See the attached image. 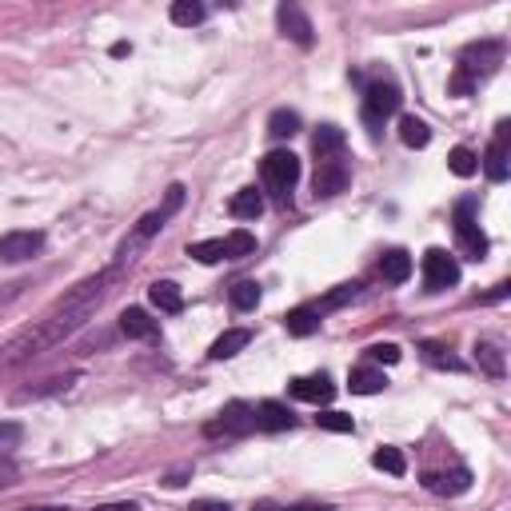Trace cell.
<instances>
[{
	"label": "cell",
	"instance_id": "5bb4252c",
	"mask_svg": "<svg viewBox=\"0 0 511 511\" xmlns=\"http://www.w3.org/2000/svg\"><path fill=\"white\" fill-rule=\"evenodd\" d=\"M292 396L304 399V404H328V399L336 396V384L324 372L319 376H296L292 379Z\"/></svg>",
	"mask_w": 511,
	"mask_h": 511
},
{
	"label": "cell",
	"instance_id": "f1b7e54d",
	"mask_svg": "<svg viewBox=\"0 0 511 511\" xmlns=\"http://www.w3.org/2000/svg\"><path fill=\"white\" fill-rule=\"evenodd\" d=\"M256 252V236L244 232V228H236L232 236H224V260H244Z\"/></svg>",
	"mask_w": 511,
	"mask_h": 511
},
{
	"label": "cell",
	"instance_id": "ba28073f",
	"mask_svg": "<svg viewBox=\"0 0 511 511\" xmlns=\"http://www.w3.org/2000/svg\"><path fill=\"white\" fill-rule=\"evenodd\" d=\"M459 284V264L444 248H427L424 252V288L427 292H447Z\"/></svg>",
	"mask_w": 511,
	"mask_h": 511
},
{
	"label": "cell",
	"instance_id": "83f0119b",
	"mask_svg": "<svg viewBox=\"0 0 511 511\" xmlns=\"http://www.w3.org/2000/svg\"><path fill=\"white\" fill-rule=\"evenodd\" d=\"M228 300H232L236 312H252V308L260 304V284H256V280H240V284H232Z\"/></svg>",
	"mask_w": 511,
	"mask_h": 511
},
{
	"label": "cell",
	"instance_id": "bcb514c9",
	"mask_svg": "<svg viewBox=\"0 0 511 511\" xmlns=\"http://www.w3.org/2000/svg\"><path fill=\"white\" fill-rule=\"evenodd\" d=\"M184 476H188V467H184V472H172V476L164 479V484H168V487H180V484H184Z\"/></svg>",
	"mask_w": 511,
	"mask_h": 511
},
{
	"label": "cell",
	"instance_id": "30bf717a",
	"mask_svg": "<svg viewBox=\"0 0 511 511\" xmlns=\"http://www.w3.org/2000/svg\"><path fill=\"white\" fill-rule=\"evenodd\" d=\"M348 184H352V168H348L344 160H339V156L319 160V168H316V176H312V188H316L319 200H332L339 192H348Z\"/></svg>",
	"mask_w": 511,
	"mask_h": 511
},
{
	"label": "cell",
	"instance_id": "4fadbf2b",
	"mask_svg": "<svg viewBox=\"0 0 511 511\" xmlns=\"http://www.w3.org/2000/svg\"><path fill=\"white\" fill-rule=\"evenodd\" d=\"M424 487L432 496H464L467 487H472V472H467V467H456V472H427Z\"/></svg>",
	"mask_w": 511,
	"mask_h": 511
},
{
	"label": "cell",
	"instance_id": "d6a6232c",
	"mask_svg": "<svg viewBox=\"0 0 511 511\" xmlns=\"http://www.w3.org/2000/svg\"><path fill=\"white\" fill-rule=\"evenodd\" d=\"M356 296H359V284H339L336 292H328V296L319 300V304H312V308H316L319 316H324V312H336V308H344L348 300H356Z\"/></svg>",
	"mask_w": 511,
	"mask_h": 511
},
{
	"label": "cell",
	"instance_id": "d4e9b609",
	"mask_svg": "<svg viewBox=\"0 0 511 511\" xmlns=\"http://www.w3.org/2000/svg\"><path fill=\"white\" fill-rule=\"evenodd\" d=\"M284 328H288V336H312V332H319V312L316 308H296V312H288L284 316Z\"/></svg>",
	"mask_w": 511,
	"mask_h": 511
},
{
	"label": "cell",
	"instance_id": "4316f807",
	"mask_svg": "<svg viewBox=\"0 0 511 511\" xmlns=\"http://www.w3.org/2000/svg\"><path fill=\"white\" fill-rule=\"evenodd\" d=\"M419 352H424V359L432 368H447V372H464V359H456L452 352H447L444 344H436V339H427V344H419Z\"/></svg>",
	"mask_w": 511,
	"mask_h": 511
},
{
	"label": "cell",
	"instance_id": "5b68a950",
	"mask_svg": "<svg viewBox=\"0 0 511 511\" xmlns=\"http://www.w3.org/2000/svg\"><path fill=\"white\" fill-rule=\"evenodd\" d=\"M260 176H264V188L272 192L280 204H288V196H292L296 180H300V156L296 152H268L260 160Z\"/></svg>",
	"mask_w": 511,
	"mask_h": 511
},
{
	"label": "cell",
	"instance_id": "d590c367",
	"mask_svg": "<svg viewBox=\"0 0 511 511\" xmlns=\"http://www.w3.org/2000/svg\"><path fill=\"white\" fill-rule=\"evenodd\" d=\"M20 439H25V427L16 419H0V456H13L20 447Z\"/></svg>",
	"mask_w": 511,
	"mask_h": 511
},
{
	"label": "cell",
	"instance_id": "7bdbcfd3",
	"mask_svg": "<svg viewBox=\"0 0 511 511\" xmlns=\"http://www.w3.org/2000/svg\"><path fill=\"white\" fill-rule=\"evenodd\" d=\"M96 511H140L136 504H100Z\"/></svg>",
	"mask_w": 511,
	"mask_h": 511
},
{
	"label": "cell",
	"instance_id": "603a6c76",
	"mask_svg": "<svg viewBox=\"0 0 511 511\" xmlns=\"http://www.w3.org/2000/svg\"><path fill=\"white\" fill-rule=\"evenodd\" d=\"M348 388H352L356 396H376L388 388V376L379 372V368H356L352 379H348Z\"/></svg>",
	"mask_w": 511,
	"mask_h": 511
},
{
	"label": "cell",
	"instance_id": "44dd1931",
	"mask_svg": "<svg viewBox=\"0 0 511 511\" xmlns=\"http://www.w3.org/2000/svg\"><path fill=\"white\" fill-rule=\"evenodd\" d=\"M228 212H232L236 220H256L260 212H264V196H260L256 188H240V192L228 200Z\"/></svg>",
	"mask_w": 511,
	"mask_h": 511
},
{
	"label": "cell",
	"instance_id": "f6af8a7d",
	"mask_svg": "<svg viewBox=\"0 0 511 511\" xmlns=\"http://www.w3.org/2000/svg\"><path fill=\"white\" fill-rule=\"evenodd\" d=\"M252 511H284V507L272 504V499H260V504H252Z\"/></svg>",
	"mask_w": 511,
	"mask_h": 511
},
{
	"label": "cell",
	"instance_id": "f35d334b",
	"mask_svg": "<svg viewBox=\"0 0 511 511\" xmlns=\"http://www.w3.org/2000/svg\"><path fill=\"white\" fill-rule=\"evenodd\" d=\"M188 511H232L224 504V499H192V507Z\"/></svg>",
	"mask_w": 511,
	"mask_h": 511
},
{
	"label": "cell",
	"instance_id": "b9f144b4",
	"mask_svg": "<svg viewBox=\"0 0 511 511\" xmlns=\"http://www.w3.org/2000/svg\"><path fill=\"white\" fill-rule=\"evenodd\" d=\"M8 484H16V467H0V487H8Z\"/></svg>",
	"mask_w": 511,
	"mask_h": 511
},
{
	"label": "cell",
	"instance_id": "1f68e13d",
	"mask_svg": "<svg viewBox=\"0 0 511 511\" xmlns=\"http://www.w3.org/2000/svg\"><path fill=\"white\" fill-rule=\"evenodd\" d=\"M372 464L379 467V472H388V476H404L408 472V459L399 447H379V452L372 456Z\"/></svg>",
	"mask_w": 511,
	"mask_h": 511
},
{
	"label": "cell",
	"instance_id": "2e32d148",
	"mask_svg": "<svg viewBox=\"0 0 511 511\" xmlns=\"http://www.w3.org/2000/svg\"><path fill=\"white\" fill-rule=\"evenodd\" d=\"M120 332L128 339H160V324L144 308H128V312H120Z\"/></svg>",
	"mask_w": 511,
	"mask_h": 511
},
{
	"label": "cell",
	"instance_id": "e575fe53",
	"mask_svg": "<svg viewBox=\"0 0 511 511\" xmlns=\"http://www.w3.org/2000/svg\"><path fill=\"white\" fill-rule=\"evenodd\" d=\"M188 256H196L200 264H220V260H224V240H200V244H188Z\"/></svg>",
	"mask_w": 511,
	"mask_h": 511
},
{
	"label": "cell",
	"instance_id": "9a60e30c",
	"mask_svg": "<svg viewBox=\"0 0 511 511\" xmlns=\"http://www.w3.org/2000/svg\"><path fill=\"white\" fill-rule=\"evenodd\" d=\"M296 419L288 412V404H280V399H264V404H256V427L260 432H288Z\"/></svg>",
	"mask_w": 511,
	"mask_h": 511
},
{
	"label": "cell",
	"instance_id": "836d02e7",
	"mask_svg": "<svg viewBox=\"0 0 511 511\" xmlns=\"http://www.w3.org/2000/svg\"><path fill=\"white\" fill-rule=\"evenodd\" d=\"M76 384V376H53L44 379L40 388H28V392H20L16 399H40V396H56V392H68V388Z\"/></svg>",
	"mask_w": 511,
	"mask_h": 511
},
{
	"label": "cell",
	"instance_id": "ac0fdd59",
	"mask_svg": "<svg viewBox=\"0 0 511 511\" xmlns=\"http://www.w3.org/2000/svg\"><path fill=\"white\" fill-rule=\"evenodd\" d=\"M344 128H336V124H324V128H316V136H312V152L319 160H332L344 152Z\"/></svg>",
	"mask_w": 511,
	"mask_h": 511
},
{
	"label": "cell",
	"instance_id": "7402d4cb",
	"mask_svg": "<svg viewBox=\"0 0 511 511\" xmlns=\"http://www.w3.org/2000/svg\"><path fill=\"white\" fill-rule=\"evenodd\" d=\"M476 364L484 368L492 379H504V372H507L504 352H499V344H492V339H479V344H476Z\"/></svg>",
	"mask_w": 511,
	"mask_h": 511
},
{
	"label": "cell",
	"instance_id": "c3c4849f",
	"mask_svg": "<svg viewBox=\"0 0 511 511\" xmlns=\"http://www.w3.org/2000/svg\"><path fill=\"white\" fill-rule=\"evenodd\" d=\"M25 511H64V507H25Z\"/></svg>",
	"mask_w": 511,
	"mask_h": 511
},
{
	"label": "cell",
	"instance_id": "484cf974",
	"mask_svg": "<svg viewBox=\"0 0 511 511\" xmlns=\"http://www.w3.org/2000/svg\"><path fill=\"white\" fill-rule=\"evenodd\" d=\"M399 140H404L408 148H427L432 144V128L419 116H399Z\"/></svg>",
	"mask_w": 511,
	"mask_h": 511
},
{
	"label": "cell",
	"instance_id": "60d3db41",
	"mask_svg": "<svg viewBox=\"0 0 511 511\" xmlns=\"http://www.w3.org/2000/svg\"><path fill=\"white\" fill-rule=\"evenodd\" d=\"M507 292H511V284H507V280H504V284H496V288H492V292H487V296H484V304H496V300H504Z\"/></svg>",
	"mask_w": 511,
	"mask_h": 511
},
{
	"label": "cell",
	"instance_id": "7dc6e473",
	"mask_svg": "<svg viewBox=\"0 0 511 511\" xmlns=\"http://www.w3.org/2000/svg\"><path fill=\"white\" fill-rule=\"evenodd\" d=\"M133 53V44H124V40H120V44H113V56H128Z\"/></svg>",
	"mask_w": 511,
	"mask_h": 511
},
{
	"label": "cell",
	"instance_id": "cb8c5ba5",
	"mask_svg": "<svg viewBox=\"0 0 511 511\" xmlns=\"http://www.w3.org/2000/svg\"><path fill=\"white\" fill-rule=\"evenodd\" d=\"M300 124H304V120H300L296 108H276V113L268 116V136H272V140H288V136L300 133Z\"/></svg>",
	"mask_w": 511,
	"mask_h": 511
},
{
	"label": "cell",
	"instance_id": "4dcf8cb0",
	"mask_svg": "<svg viewBox=\"0 0 511 511\" xmlns=\"http://www.w3.org/2000/svg\"><path fill=\"white\" fill-rule=\"evenodd\" d=\"M447 168H452V172L456 176H476L479 172V156L472 152V148H464V144H459V148H452V156H447Z\"/></svg>",
	"mask_w": 511,
	"mask_h": 511
},
{
	"label": "cell",
	"instance_id": "74e56055",
	"mask_svg": "<svg viewBox=\"0 0 511 511\" xmlns=\"http://www.w3.org/2000/svg\"><path fill=\"white\" fill-rule=\"evenodd\" d=\"M368 356H372L376 364H399V348L396 344H372L368 348Z\"/></svg>",
	"mask_w": 511,
	"mask_h": 511
},
{
	"label": "cell",
	"instance_id": "ee69618b",
	"mask_svg": "<svg viewBox=\"0 0 511 511\" xmlns=\"http://www.w3.org/2000/svg\"><path fill=\"white\" fill-rule=\"evenodd\" d=\"M284 511H332L328 504H300V507H284Z\"/></svg>",
	"mask_w": 511,
	"mask_h": 511
},
{
	"label": "cell",
	"instance_id": "8d00e7d4",
	"mask_svg": "<svg viewBox=\"0 0 511 511\" xmlns=\"http://www.w3.org/2000/svg\"><path fill=\"white\" fill-rule=\"evenodd\" d=\"M316 424L324 427V432H356L352 416H344V412H319V416H316Z\"/></svg>",
	"mask_w": 511,
	"mask_h": 511
},
{
	"label": "cell",
	"instance_id": "ab89813d",
	"mask_svg": "<svg viewBox=\"0 0 511 511\" xmlns=\"http://www.w3.org/2000/svg\"><path fill=\"white\" fill-rule=\"evenodd\" d=\"M20 288H25V284H5V288H0V308L13 304V300L20 296Z\"/></svg>",
	"mask_w": 511,
	"mask_h": 511
},
{
	"label": "cell",
	"instance_id": "9c48e42d",
	"mask_svg": "<svg viewBox=\"0 0 511 511\" xmlns=\"http://www.w3.org/2000/svg\"><path fill=\"white\" fill-rule=\"evenodd\" d=\"M507 160H511V124H507V120H499V124H496V140L487 144V152L479 156V168L487 172V180L504 184V180H507Z\"/></svg>",
	"mask_w": 511,
	"mask_h": 511
},
{
	"label": "cell",
	"instance_id": "8992f818",
	"mask_svg": "<svg viewBox=\"0 0 511 511\" xmlns=\"http://www.w3.org/2000/svg\"><path fill=\"white\" fill-rule=\"evenodd\" d=\"M256 432V408L244 404V399H232V404L220 408L216 419L204 424V436L208 439H244Z\"/></svg>",
	"mask_w": 511,
	"mask_h": 511
},
{
	"label": "cell",
	"instance_id": "52a82bcc",
	"mask_svg": "<svg viewBox=\"0 0 511 511\" xmlns=\"http://www.w3.org/2000/svg\"><path fill=\"white\" fill-rule=\"evenodd\" d=\"M456 240H459V252H464L467 260H484L487 256V236L479 232L476 200H459V208H456Z\"/></svg>",
	"mask_w": 511,
	"mask_h": 511
},
{
	"label": "cell",
	"instance_id": "7c38bea8",
	"mask_svg": "<svg viewBox=\"0 0 511 511\" xmlns=\"http://www.w3.org/2000/svg\"><path fill=\"white\" fill-rule=\"evenodd\" d=\"M276 25H280V33H284L288 40H296V44L300 48H312V33H316V28H312V20H308L304 16V8H300V5H280L276 8Z\"/></svg>",
	"mask_w": 511,
	"mask_h": 511
},
{
	"label": "cell",
	"instance_id": "ffe728a7",
	"mask_svg": "<svg viewBox=\"0 0 511 511\" xmlns=\"http://www.w3.org/2000/svg\"><path fill=\"white\" fill-rule=\"evenodd\" d=\"M148 300H152V308H160V312H180L184 308V292H180V284H172V280H156L148 288Z\"/></svg>",
	"mask_w": 511,
	"mask_h": 511
},
{
	"label": "cell",
	"instance_id": "3957f363",
	"mask_svg": "<svg viewBox=\"0 0 511 511\" xmlns=\"http://www.w3.org/2000/svg\"><path fill=\"white\" fill-rule=\"evenodd\" d=\"M499 64H504V44H499V40H479V44H467L464 53H459V60H456L452 80H447L452 96H472Z\"/></svg>",
	"mask_w": 511,
	"mask_h": 511
},
{
	"label": "cell",
	"instance_id": "f546056e",
	"mask_svg": "<svg viewBox=\"0 0 511 511\" xmlns=\"http://www.w3.org/2000/svg\"><path fill=\"white\" fill-rule=\"evenodd\" d=\"M204 16H208V8L196 5V0H176V5H172V25H180V28H192Z\"/></svg>",
	"mask_w": 511,
	"mask_h": 511
},
{
	"label": "cell",
	"instance_id": "d6986e66",
	"mask_svg": "<svg viewBox=\"0 0 511 511\" xmlns=\"http://www.w3.org/2000/svg\"><path fill=\"white\" fill-rule=\"evenodd\" d=\"M379 276H384L388 284H404V280L412 276V256L399 252V248L384 252V256H379Z\"/></svg>",
	"mask_w": 511,
	"mask_h": 511
},
{
	"label": "cell",
	"instance_id": "e0dca14e",
	"mask_svg": "<svg viewBox=\"0 0 511 511\" xmlns=\"http://www.w3.org/2000/svg\"><path fill=\"white\" fill-rule=\"evenodd\" d=\"M248 344H252V332H248V328H228V332L208 348V359H232L236 352H244Z\"/></svg>",
	"mask_w": 511,
	"mask_h": 511
},
{
	"label": "cell",
	"instance_id": "7a4b0ae2",
	"mask_svg": "<svg viewBox=\"0 0 511 511\" xmlns=\"http://www.w3.org/2000/svg\"><path fill=\"white\" fill-rule=\"evenodd\" d=\"M180 204H184V184H172V188H168V196H164V204H160V208H152V212H148V216H140L136 224H133V232H128L124 240H120L116 260H113V268H108V272H113L116 280L133 272V268H136V260L144 256V248L156 240V232H160V228H164L168 220H172V216L180 212Z\"/></svg>",
	"mask_w": 511,
	"mask_h": 511
},
{
	"label": "cell",
	"instance_id": "277c9868",
	"mask_svg": "<svg viewBox=\"0 0 511 511\" xmlns=\"http://www.w3.org/2000/svg\"><path fill=\"white\" fill-rule=\"evenodd\" d=\"M399 104H404V93H399L392 73H376L364 84V124H368V133L376 136L379 128H384V120L399 113Z\"/></svg>",
	"mask_w": 511,
	"mask_h": 511
},
{
	"label": "cell",
	"instance_id": "8fae6325",
	"mask_svg": "<svg viewBox=\"0 0 511 511\" xmlns=\"http://www.w3.org/2000/svg\"><path fill=\"white\" fill-rule=\"evenodd\" d=\"M40 248H44V232H5L0 236V260H5V264L36 260Z\"/></svg>",
	"mask_w": 511,
	"mask_h": 511
},
{
	"label": "cell",
	"instance_id": "6da1fadb",
	"mask_svg": "<svg viewBox=\"0 0 511 511\" xmlns=\"http://www.w3.org/2000/svg\"><path fill=\"white\" fill-rule=\"evenodd\" d=\"M113 284H116V276L108 272V268H104V272H96V276H88V280H80L73 292L60 296L44 316L33 319L25 332H16L5 348H0V372L28 364V359H36V356L53 352L56 344H64L68 336H76L80 328H84L88 319L100 312V304L108 300Z\"/></svg>",
	"mask_w": 511,
	"mask_h": 511
}]
</instances>
